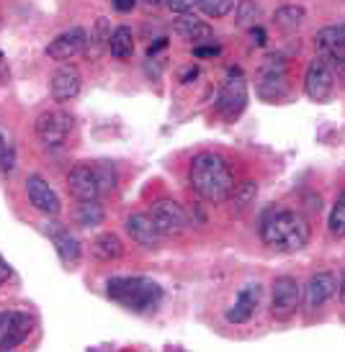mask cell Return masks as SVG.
<instances>
[{
    "label": "cell",
    "instance_id": "1",
    "mask_svg": "<svg viewBox=\"0 0 345 352\" xmlns=\"http://www.w3.org/2000/svg\"><path fill=\"white\" fill-rule=\"evenodd\" d=\"M188 183L194 188V193L209 201V204L227 201L237 186L229 162L222 155H214V152H201V155L194 157L191 170H188Z\"/></svg>",
    "mask_w": 345,
    "mask_h": 352
},
{
    "label": "cell",
    "instance_id": "2",
    "mask_svg": "<svg viewBox=\"0 0 345 352\" xmlns=\"http://www.w3.org/2000/svg\"><path fill=\"white\" fill-rule=\"evenodd\" d=\"M260 236L273 252H299L309 245L312 226L296 211L271 208L260 221Z\"/></svg>",
    "mask_w": 345,
    "mask_h": 352
},
{
    "label": "cell",
    "instance_id": "3",
    "mask_svg": "<svg viewBox=\"0 0 345 352\" xmlns=\"http://www.w3.org/2000/svg\"><path fill=\"white\" fill-rule=\"evenodd\" d=\"M106 294L129 311H155L163 301V288L149 278H111Z\"/></svg>",
    "mask_w": 345,
    "mask_h": 352
},
{
    "label": "cell",
    "instance_id": "4",
    "mask_svg": "<svg viewBox=\"0 0 345 352\" xmlns=\"http://www.w3.org/2000/svg\"><path fill=\"white\" fill-rule=\"evenodd\" d=\"M289 93L286 59L281 54H268L258 69V96L263 100H281Z\"/></svg>",
    "mask_w": 345,
    "mask_h": 352
},
{
    "label": "cell",
    "instance_id": "5",
    "mask_svg": "<svg viewBox=\"0 0 345 352\" xmlns=\"http://www.w3.org/2000/svg\"><path fill=\"white\" fill-rule=\"evenodd\" d=\"M217 106V113L224 118H237L247 106V82L242 78V72L237 67L229 69V78L222 82L219 88V96L214 100Z\"/></svg>",
    "mask_w": 345,
    "mask_h": 352
},
{
    "label": "cell",
    "instance_id": "6",
    "mask_svg": "<svg viewBox=\"0 0 345 352\" xmlns=\"http://www.w3.org/2000/svg\"><path fill=\"white\" fill-rule=\"evenodd\" d=\"M149 219L155 229L160 232L163 239H173V236H180L188 229V216L183 211V206L170 201V198H160L152 204L149 208Z\"/></svg>",
    "mask_w": 345,
    "mask_h": 352
},
{
    "label": "cell",
    "instance_id": "7",
    "mask_svg": "<svg viewBox=\"0 0 345 352\" xmlns=\"http://www.w3.org/2000/svg\"><path fill=\"white\" fill-rule=\"evenodd\" d=\"M72 131V116L65 111H47L36 118V137L47 147H62Z\"/></svg>",
    "mask_w": 345,
    "mask_h": 352
},
{
    "label": "cell",
    "instance_id": "8",
    "mask_svg": "<svg viewBox=\"0 0 345 352\" xmlns=\"http://www.w3.org/2000/svg\"><path fill=\"white\" fill-rule=\"evenodd\" d=\"M333 88H335V75H333V69L327 67L325 59H312L304 75L306 98L315 100V103H322V100H327L333 96Z\"/></svg>",
    "mask_w": 345,
    "mask_h": 352
},
{
    "label": "cell",
    "instance_id": "9",
    "mask_svg": "<svg viewBox=\"0 0 345 352\" xmlns=\"http://www.w3.org/2000/svg\"><path fill=\"white\" fill-rule=\"evenodd\" d=\"M299 309V283L291 275H281L273 280V296H271V314L276 319H291Z\"/></svg>",
    "mask_w": 345,
    "mask_h": 352
},
{
    "label": "cell",
    "instance_id": "10",
    "mask_svg": "<svg viewBox=\"0 0 345 352\" xmlns=\"http://www.w3.org/2000/svg\"><path fill=\"white\" fill-rule=\"evenodd\" d=\"M26 193H29L31 206L44 216H57L62 211L59 196L52 190V186L41 175H29L26 177Z\"/></svg>",
    "mask_w": 345,
    "mask_h": 352
},
{
    "label": "cell",
    "instance_id": "11",
    "mask_svg": "<svg viewBox=\"0 0 345 352\" xmlns=\"http://www.w3.org/2000/svg\"><path fill=\"white\" fill-rule=\"evenodd\" d=\"M67 188L70 193L78 198V201H98L101 186H98V177H96V170L93 165H75L70 170L67 175Z\"/></svg>",
    "mask_w": 345,
    "mask_h": 352
},
{
    "label": "cell",
    "instance_id": "12",
    "mask_svg": "<svg viewBox=\"0 0 345 352\" xmlns=\"http://www.w3.org/2000/svg\"><path fill=\"white\" fill-rule=\"evenodd\" d=\"M88 44V34L80 26H72V29L62 31L59 36H54V41H50L47 47V57L57 59V62H65V59H72L75 54L85 50Z\"/></svg>",
    "mask_w": 345,
    "mask_h": 352
},
{
    "label": "cell",
    "instance_id": "13",
    "mask_svg": "<svg viewBox=\"0 0 345 352\" xmlns=\"http://www.w3.org/2000/svg\"><path fill=\"white\" fill-rule=\"evenodd\" d=\"M337 294V278L333 273H317L312 275L304 285V306L309 311L322 309L333 296Z\"/></svg>",
    "mask_w": 345,
    "mask_h": 352
},
{
    "label": "cell",
    "instance_id": "14",
    "mask_svg": "<svg viewBox=\"0 0 345 352\" xmlns=\"http://www.w3.org/2000/svg\"><path fill=\"white\" fill-rule=\"evenodd\" d=\"M80 88H83V78H80L78 67H72V65H62L52 75L50 90H52V98L57 100V103H67V100L78 98Z\"/></svg>",
    "mask_w": 345,
    "mask_h": 352
},
{
    "label": "cell",
    "instance_id": "15",
    "mask_svg": "<svg viewBox=\"0 0 345 352\" xmlns=\"http://www.w3.org/2000/svg\"><path fill=\"white\" fill-rule=\"evenodd\" d=\"M260 296H263V288H260V283L245 285V288L240 291V296H237V301L232 303V309L227 311V322L229 324L250 322V319L255 316L258 306H260Z\"/></svg>",
    "mask_w": 345,
    "mask_h": 352
},
{
    "label": "cell",
    "instance_id": "16",
    "mask_svg": "<svg viewBox=\"0 0 345 352\" xmlns=\"http://www.w3.org/2000/svg\"><path fill=\"white\" fill-rule=\"evenodd\" d=\"M173 31H176L180 39L194 41V47L198 44H211L214 41V31L209 23H204L196 16H188V13H180L176 21H173Z\"/></svg>",
    "mask_w": 345,
    "mask_h": 352
},
{
    "label": "cell",
    "instance_id": "17",
    "mask_svg": "<svg viewBox=\"0 0 345 352\" xmlns=\"http://www.w3.org/2000/svg\"><path fill=\"white\" fill-rule=\"evenodd\" d=\"M127 232L132 236V242H137L139 247H147V250H155L160 245V232L155 229L149 214H134L127 219Z\"/></svg>",
    "mask_w": 345,
    "mask_h": 352
},
{
    "label": "cell",
    "instance_id": "18",
    "mask_svg": "<svg viewBox=\"0 0 345 352\" xmlns=\"http://www.w3.org/2000/svg\"><path fill=\"white\" fill-rule=\"evenodd\" d=\"M315 47L325 57H345V23L325 26L322 31H317Z\"/></svg>",
    "mask_w": 345,
    "mask_h": 352
},
{
    "label": "cell",
    "instance_id": "19",
    "mask_svg": "<svg viewBox=\"0 0 345 352\" xmlns=\"http://www.w3.org/2000/svg\"><path fill=\"white\" fill-rule=\"evenodd\" d=\"M31 324L34 322L26 314H10L8 327L3 329V337H0V350H13L26 342V337L31 334Z\"/></svg>",
    "mask_w": 345,
    "mask_h": 352
},
{
    "label": "cell",
    "instance_id": "20",
    "mask_svg": "<svg viewBox=\"0 0 345 352\" xmlns=\"http://www.w3.org/2000/svg\"><path fill=\"white\" fill-rule=\"evenodd\" d=\"M52 236V242L57 247L59 260L65 265H78L80 260V242L75 239V234H70V229H62L59 224H52V229H47Z\"/></svg>",
    "mask_w": 345,
    "mask_h": 352
},
{
    "label": "cell",
    "instance_id": "21",
    "mask_svg": "<svg viewBox=\"0 0 345 352\" xmlns=\"http://www.w3.org/2000/svg\"><path fill=\"white\" fill-rule=\"evenodd\" d=\"M90 252L101 263H114V260H118L124 254V245H121V239L116 234L106 232V234L96 236V242L90 245Z\"/></svg>",
    "mask_w": 345,
    "mask_h": 352
},
{
    "label": "cell",
    "instance_id": "22",
    "mask_svg": "<svg viewBox=\"0 0 345 352\" xmlns=\"http://www.w3.org/2000/svg\"><path fill=\"white\" fill-rule=\"evenodd\" d=\"M109 52L116 59H129V57H132V54H134V36H132V29H127V26H118V29L111 31Z\"/></svg>",
    "mask_w": 345,
    "mask_h": 352
},
{
    "label": "cell",
    "instance_id": "23",
    "mask_svg": "<svg viewBox=\"0 0 345 352\" xmlns=\"http://www.w3.org/2000/svg\"><path fill=\"white\" fill-rule=\"evenodd\" d=\"M306 19V10L302 6H281V8L273 13V21H276V26L281 31H296Z\"/></svg>",
    "mask_w": 345,
    "mask_h": 352
},
{
    "label": "cell",
    "instance_id": "24",
    "mask_svg": "<svg viewBox=\"0 0 345 352\" xmlns=\"http://www.w3.org/2000/svg\"><path fill=\"white\" fill-rule=\"evenodd\" d=\"M75 219L80 226H98L103 221V208L98 201H80Z\"/></svg>",
    "mask_w": 345,
    "mask_h": 352
},
{
    "label": "cell",
    "instance_id": "25",
    "mask_svg": "<svg viewBox=\"0 0 345 352\" xmlns=\"http://www.w3.org/2000/svg\"><path fill=\"white\" fill-rule=\"evenodd\" d=\"M196 8L209 19H224L235 8V0H196Z\"/></svg>",
    "mask_w": 345,
    "mask_h": 352
},
{
    "label": "cell",
    "instance_id": "26",
    "mask_svg": "<svg viewBox=\"0 0 345 352\" xmlns=\"http://www.w3.org/2000/svg\"><path fill=\"white\" fill-rule=\"evenodd\" d=\"M96 170V177H98V186H101V193H111L118 183V173L116 167L111 165V162H96L93 165Z\"/></svg>",
    "mask_w": 345,
    "mask_h": 352
},
{
    "label": "cell",
    "instance_id": "27",
    "mask_svg": "<svg viewBox=\"0 0 345 352\" xmlns=\"http://www.w3.org/2000/svg\"><path fill=\"white\" fill-rule=\"evenodd\" d=\"M237 26H255V21L260 19V6L255 0H240L237 3Z\"/></svg>",
    "mask_w": 345,
    "mask_h": 352
},
{
    "label": "cell",
    "instance_id": "28",
    "mask_svg": "<svg viewBox=\"0 0 345 352\" xmlns=\"http://www.w3.org/2000/svg\"><path fill=\"white\" fill-rule=\"evenodd\" d=\"M327 226L335 236H345V190L337 196L333 211H330V219H327Z\"/></svg>",
    "mask_w": 345,
    "mask_h": 352
},
{
    "label": "cell",
    "instance_id": "29",
    "mask_svg": "<svg viewBox=\"0 0 345 352\" xmlns=\"http://www.w3.org/2000/svg\"><path fill=\"white\" fill-rule=\"evenodd\" d=\"M258 196V183H253V180H245V183H240V186H235V190H232V204L237 206V211H242L245 206L253 204V198Z\"/></svg>",
    "mask_w": 345,
    "mask_h": 352
},
{
    "label": "cell",
    "instance_id": "30",
    "mask_svg": "<svg viewBox=\"0 0 345 352\" xmlns=\"http://www.w3.org/2000/svg\"><path fill=\"white\" fill-rule=\"evenodd\" d=\"M13 167H16V152H13L8 139L0 134V170H3V173H10Z\"/></svg>",
    "mask_w": 345,
    "mask_h": 352
},
{
    "label": "cell",
    "instance_id": "31",
    "mask_svg": "<svg viewBox=\"0 0 345 352\" xmlns=\"http://www.w3.org/2000/svg\"><path fill=\"white\" fill-rule=\"evenodd\" d=\"M163 3H165L173 13H191L194 6H196V0H163Z\"/></svg>",
    "mask_w": 345,
    "mask_h": 352
},
{
    "label": "cell",
    "instance_id": "32",
    "mask_svg": "<svg viewBox=\"0 0 345 352\" xmlns=\"http://www.w3.org/2000/svg\"><path fill=\"white\" fill-rule=\"evenodd\" d=\"M194 54L196 57H217L219 54V44H198V47H194Z\"/></svg>",
    "mask_w": 345,
    "mask_h": 352
},
{
    "label": "cell",
    "instance_id": "33",
    "mask_svg": "<svg viewBox=\"0 0 345 352\" xmlns=\"http://www.w3.org/2000/svg\"><path fill=\"white\" fill-rule=\"evenodd\" d=\"M165 47H168V39H165V36H158V39H155V44H149V47H147V54L152 57V54H158V52L165 50Z\"/></svg>",
    "mask_w": 345,
    "mask_h": 352
},
{
    "label": "cell",
    "instance_id": "34",
    "mask_svg": "<svg viewBox=\"0 0 345 352\" xmlns=\"http://www.w3.org/2000/svg\"><path fill=\"white\" fill-rule=\"evenodd\" d=\"M134 6H137V0H114V8H116L118 13H129Z\"/></svg>",
    "mask_w": 345,
    "mask_h": 352
},
{
    "label": "cell",
    "instance_id": "35",
    "mask_svg": "<svg viewBox=\"0 0 345 352\" xmlns=\"http://www.w3.org/2000/svg\"><path fill=\"white\" fill-rule=\"evenodd\" d=\"M250 36H253V41H255L258 47H263V44H266V31L260 29V26H253V29H250Z\"/></svg>",
    "mask_w": 345,
    "mask_h": 352
},
{
    "label": "cell",
    "instance_id": "36",
    "mask_svg": "<svg viewBox=\"0 0 345 352\" xmlns=\"http://www.w3.org/2000/svg\"><path fill=\"white\" fill-rule=\"evenodd\" d=\"M10 275H13V270H10V265L6 263L3 257H0V285H3V283H8V278H10Z\"/></svg>",
    "mask_w": 345,
    "mask_h": 352
},
{
    "label": "cell",
    "instance_id": "37",
    "mask_svg": "<svg viewBox=\"0 0 345 352\" xmlns=\"http://www.w3.org/2000/svg\"><path fill=\"white\" fill-rule=\"evenodd\" d=\"M337 291H340V301L345 303V270H343V275H340V280H337Z\"/></svg>",
    "mask_w": 345,
    "mask_h": 352
},
{
    "label": "cell",
    "instance_id": "38",
    "mask_svg": "<svg viewBox=\"0 0 345 352\" xmlns=\"http://www.w3.org/2000/svg\"><path fill=\"white\" fill-rule=\"evenodd\" d=\"M196 75H198V67H191L188 72H183V78H180V80H183V82H188V80H194Z\"/></svg>",
    "mask_w": 345,
    "mask_h": 352
},
{
    "label": "cell",
    "instance_id": "39",
    "mask_svg": "<svg viewBox=\"0 0 345 352\" xmlns=\"http://www.w3.org/2000/svg\"><path fill=\"white\" fill-rule=\"evenodd\" d=\"M6 72H8V65H6V57H3V52H0V80L6 78Z\"/></svg>",
    "mask_w": 345,
    "mask_h": 352
},
{
    "label": "cell",
    "instance_id": "40",
    "mask_svg": "<svg viewBox=\"0 0 345 352\" xmlns=\"http://www.w3.org/2000/svg\"><path fill=\"white\" fill-rule=\"evenodd\" d=\"M160 3H163V0H142V6H145V8H158Z\"/></svg>",
    "mask_w": 345,
    "mask_h": 352
},
{
    "label": "cell",
    "instance_id": "41",
    "mask_svg": "<svg viewBox=\"0 0 345 352\" xmlns=\"http://www.w3.org/2000/svg\"><path fill=\"white\" fill-rule=\"evenodd\" d=\"M8 319H10V314H0V332L8 327Z\"/></svg>",
    "mask_w": 345,
    "mask_h": 352
}]
</instances>
